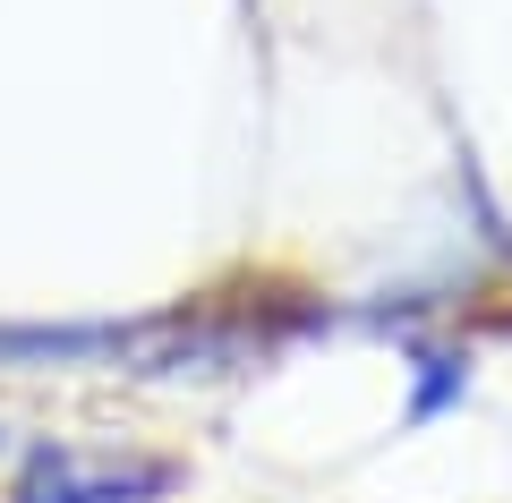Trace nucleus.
Here are the masks:
<instances>
[{
  "label": "nucleus",
  "mask_w": 512,
  "mask_h": 503,
  "mask_svg": "<svg viewBox=\"0 0 512 503\" xmlns=\"http://www.w3.org/2000/svg\"><path fill=\"white\" fill-rule=\"evenodd\" d=\"M171 486H180V461H163V452L43 435V444L18 452V478H9L0 503H154Z\"/></svg>",
  "instance_id": "1"
}]
</instances>
